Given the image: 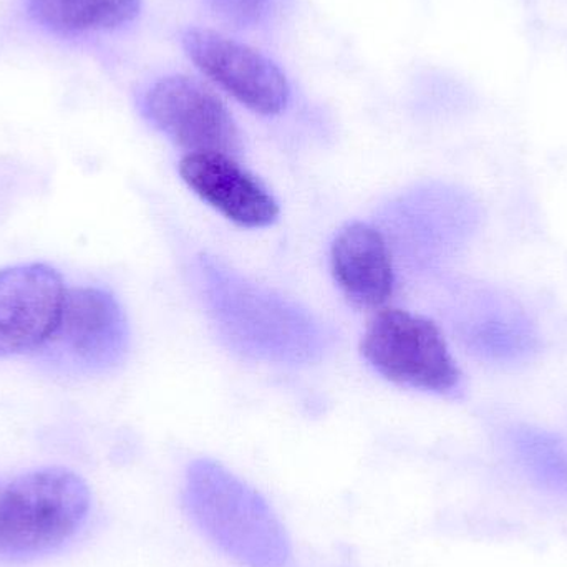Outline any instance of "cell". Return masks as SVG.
Segmentation results:
<instances>
[{"instance_id": "obj_1", "label": "cell", "mask_w": 567, "mask_h": 567, "mask_svg": "<svg viewBox=\"0 0 567 567\" xmlns=\"http://www.w3.org/2000/svg\"><path fill=\"white\" fill-rule=\"evenodd\" d=\"M198 271L213 319L233 349L278 363L310 362L327 349L326 329L292 300L215 259L203 258Z\"/></svg>"}, {"instance_id": "obj_2", "label": "cell", "mask_w": 567, "mask_h": 567, "mask_svg": "<svg viewBox=\"0 0 567 567\" xmlns=\"http://www.w3.org/2000/svg\"><path fill=\"white\" fill-rule=\"evenodd\" d=\"M186 496L193 518L233 558L251 567L281 565V525L258 493L228 470L208 460L193 463Z\"/></svg>"}, {"instance_id": "obj_3", "label": "cell", "mask_w": 567, "mask_h": 567, "mask_svg": "<svg viewBox=\"0 0 567 567\" xmlns=\"http://www.w3.org/2000/svg\"><path fill=\"white\" fill-rule=\"evenodd\" d=\"M85 480L62 466L35 470L0 493V553L35 556L69 542L90 512Z\"/></svg>"}, {"instance_id": "obj_4", "label": "cell", "mask_w": 567, "mask_h": 567, "mask_svg": "<svg viewBox=\"0 0 567 567\" xmlns=\"http://www.w3.org/2000/svg\"><path fill=\"white\" fill-rule=\"evenodd\" d=\"M362 353L380 375L410 389L449 395L462 380L439 327L405 310L380 312L367 327Z\"/></svg>"}, {"instance_id": "obj_5", "label": "cell", "mask_w": 567, "mask_h": 567, "mask_svg": "<svg viewBox=\"0 0 567 567\" xmlns=\"http://www.w3.org/2000/svg\"><path fill=\"white\" fill-rule=\"evenodd\" d=\"M128 323L118 300L100 287H73L55 332L40 353L65 372L103 373L122 362Z\"/></svg>"}, {"instance_id": "obj_6", "label": "cell", "mask_w": 567, "mask_h": 567, "mask_svg": "<svg viewBox=\"0 0 567 567\" xmlns=\"http://www.w3.org/2000/svg\"><path fill=\"white\" fill-rule=\"evenodd\" d=\"M475 205L452 188H425L389 209L390 248L402 261L429 269L462 248L475 229Z\"/></svg>"}, {"instance_id": "obj_7", "label": "cell", "mask_w": 567, "mask_h": 567, "mask_svg": "<svg viewBox=\"0 0 567 567\" xmlns=\"http://www.w3.org/2000/svg\"><path fill=\"white\" fill-rule=\"evenodd\" d=\"M143 115L189 153L238 155L241 133L225 103L198 80L165 76L142 100Z\"/></svg>"}, {"instance_id": "obj_8", "label": "cell", "mask_w": 567, "mask_h": 567, "mask_svg": "<svg viewBox=\"0 0 567 567\" xmlns=\"http://www.w3.org/2000/svg\"><path fill=\"white\" fill-rule=\"evenodd\" d=\"M183 47L206 76L259 115H279L289 103L286 75L271 59L209 29H188Z\"/></svg>"}, {"instance_id": "obj_9", "label": "cell", "mask_w": 567, "mask_h": 567, "mask_svg": "<svg viewBox=\"0 0 567 567\" xmlns=\"http://www.w3.org/2000/svg\"><path fill=\"white\" fill-rule=\"evenodd\" d=\"M66 292L62 276L50 266L0 269V359L39 353L59 326Z\"/></svg>"}, {"instance_id": "obj_10", "label": "cell", "mask_w": 567, "mask_h": 567, "mask_svg": "<svg viewBox=\"0 0 567 567\" xmlns=\"http://www.w3.org/2000/svg\"><path fill=\"white\" fill-rule=\"evenodd\" d=\"M186 185L213 208L245 228H266L279 206L256 176L225 153H189L179 163Z\"/></svg>"}, {"instance_id": "obj_11", "label": "cell", "mask_w": 567, "mask_h": 567, "mask_svg": "<svg viewBox=\"0 0 567 567\" xmlns=\"http://www.w3.org/2000/svg\"><path fill=\"white\" fill-rule=\"evenodd\" d=\"M332 275L347 299L379 309L395 290V259L380 229L353 223L337 235L330 251Z\"/></svg>"}, {"instance_id": "obj_12", "label": "cell", "mask_w": 567, "mask_h": 567, "mask_svg": "<svg viewBox=\"0 0 567 567\" xmlns=\"http://www.w3.org/2000/svg\"><path fill=\"white\" fill-rule=\"evenodd\" d=\"M466 346L496 362H515L535 350L536 337L522 310L498 297H483L460 322Z\"/></svg>"}, {"instance_id": "obj_13", "label": "cell", "mask_w": 567, "mask_h": 567, "mask_svg": "<svg viewBox=\"0 0 567 567\" xmlns=\"http://www.w3.org/2000/svg\"><path fill=\"white\" fill-rule=\"evenodd\" d=\"M142 0H27L30 19L62 37L110 32L133 22Z\"/></svg>"}, {"instance_id": "obj_14", "label": "cell", "mask_w": 567, "mask_h": 567, "mask_svg": "<svg viewBox=\"0 0 567 567\" xmlns=\"http://www.w3.org/2000/svg\"><path fill=\"white\" fill-rule=\"evenodd\" d=\"M223 17L233 22H251L265 12L271 0H209Z\"/></svg>"}]
</instances>
